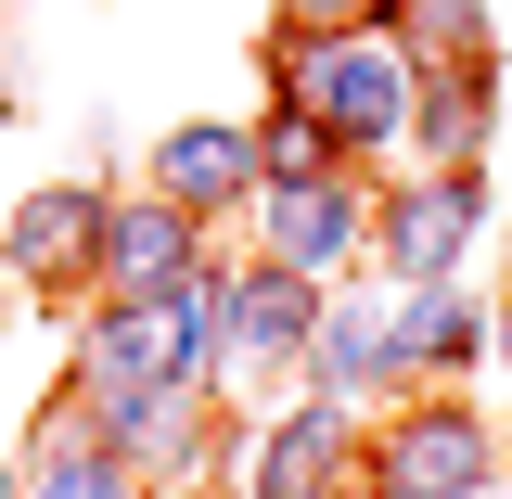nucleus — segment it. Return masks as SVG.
Listing matches in <instances>:
<instances>
[{
    "label": "nucleus",
    "instance_id": "ddd939ff",
    "mask_svg": "<svg viewBox=\"0 0 512 499\" xmlns=\"http://www.w3.org/2000/svg\"><path fill=\"white\" fill-rule=\"evenodd\" d=\"M26 499H116V461L103 448H39V487Z\"/></svg>",
    "mask_w": 512,
    "mask_h": 499
},
{
    "label": "nucleus",
    "instance_id": "9d476101",
    "mask_svg": "<svg viewBox=\"0 0 512 499\" xmlns=\"http://www.w3.org/2000/svg\"><path fill=\"white\" fill-rule=\"evenodd\" d=\"M423 141H436V167H474V141H487V64L461 52V64H423Z\"/></svg>",
    "mask_w": 512,
    "mask_h": 499
},
{
    "label": "nucleus",
    "instance_id": "dca6fc26",
    "mask_svg": "<svg viewBox=\"0 0 512 499\" xmlns=\"http://www.w3.org/2000/svg\"><path fill=\"white\" fill-rule=\"evenodd\" d=\"M180 499H205V487H180Z\"/></svg>",
    "mask_w": 512,
    "mask_h": 499
},
{
    "label": "nucleus",
    "instance_id": "2eb2a0df",
    "mask_svg": "<svg viewBox=\"0 0 512 499\" xmlns=\"http://www.w3.org/2000/svg\"><path fill=\"white\" fill-rule=\"evenodd\" d=\"M500 359H512V320H500Z\"/></svg>",
    "mask_w": 512,
    "mask_h": 499
},
{
    "label": "nucleus",
    "instance_id": "f8f14e48",
    "mask_svg": "<svg viewBox=\"0 0 512 499\" xmlns=\"http://www.w3.org/2000/svg\"><path fill=\"white\" fill-rule=\"evenodd\" d=\"M359 372H397V333H372V320H333V333H320V384H359Z\"/></svg>",
    "mask_w": 512,
    "mask_h": 499
},
{
    "label": "nucleus",
    "instance_id": "f3484780",
    "mask_svg": "<svg viewBox=\"0 0 512 499\" xmlns=\"http://www.w3.org/2000/svg\"><path fill=\"white\" fill-rule=\"evenodd\" d=\"M0 499H13V487H0Z\"/></svg>",
    "mask_w": 512,
    "mask_h": 499
},
{
    "label": "nucleus",
    "instance_id": "9b49d317",
    "mask_svg": "<svg viewBox=\"0 0 512 499\" xmlns=\"http://www.w3.org/2000/svg\"><path fill=\"white\" fill-rule=\"evenodd\" d=\"M397 359H474V308H461V295H423L410 333H397Z\"/></svg>",
    "mask_w": 512,
    "mask_h": 499
},
{
    "label": "nucleus",
    "instance_id": "7ed1b4c3",
    "mask_svg": "<svg viewBox=\"0 0 512 499\" xmlns=\"http://www.w3.org/2000/svg\"><path fill=\"white\" fill-rule=\"evenodd\" d=\"M103 282L116 295H180L192 282V205H103Z\"/></svg>",
    "mask_w": 512,
    "mask_h": 499
},
{
    "label": "nucleus",
    "instance_id": "20e7f679",
    "mask_svg": "<svg viewBox=\"0 0 512 499\" xmlns=\"http://www.w3.org/2000/svg\"><path fill=\"white\" fill-rule=\"evenodd\" d=\"M474 487H487V436L461 410H423L410 436L384 448V499H474Z\"/></svg>",
    "mask_w": 512,
    "mask_h": 499
},
{
    "label": "nucleus",
    "instance_id": "0eeeda50",
    "mask_svg": "<svg viewBox=\"0 0 512 499\" xmlns=\"http://www.w3.org/2000/svg\"><path fill=\"white\" fill-rule=\"evenodd\" d=\"M154 180H167V205H231L244 180H269V154L244 128H167L154 141Z\"/></svg>",
    "mask_w": 512,
    "mask_h": 499
},
{
    "label": "nucleus",
    "instance_id": "f03ea898",
    "mask_svg": "<svg viewBox=\"0 0 512 499\" xmlns=\"http://www.w3.org/2000/svg\"><path fill=\"white\" fill-rule=\"evenodd\" d=\"M474 218H487V180H474V167H436V180H423L397 218H384V256H397V282H436V269H448V244H474Z\"/></svg>",
    "mask_w": 512,
    "mask_h": 499
},
{
    "label": "nucleus",
    "instance_id": "6e6552de",
    "mask_svg": "<svg viewBox=\"0 0 512 499\" xmlns=\"http://www.w3.org/2000/svg\"><path fill=\"white\" fill-rule=\"evenodd\" d=\"M269 244H282V269H320V256H346L359 244V192L346 180H282V205H269Z\"/></svg>",
    "mask_w": 512,
    "mask_h": 499
},
{
    "label": "nucleus",
    "instance_id": "39448f33",
    "mask_svg": "<svg viewBox=\"0 0 512 499\" xmlns=\"http://www.w3.org/2000/svg\"><path fill=\"white\" fill-rule=\"evenodd\" d=\"M205 333H218V359H282V346L308 333V282H295V269L218 282V295H205Z\"/></svg>",
    "mask_w": 512,
    "mask_h": 499
},
{
    "label": "nucleus",
    "instance_id": "1a4fd4ad",
    "mask_svg": "<svg viewBox=\"0 0 512 499\" xmlns=\"http://www.w3.org/2000/svg\"><path fill=\"white\" fill-rule=\"evenodd\" d=\"M333 474H346V410H295L256 448V499H333Z\"/></svg>",
    "mask_w": 512,
    "mask_h": 499
},
{
    "label": "nucleus",
    "instance_id": "423d86ee",
    "mask_svg": "<svg viewBox=\"0 0 512 499\" xmlns=\"http://www.w3.org/2000/svg\"><path fill=\"white\" fill-rule=\"evenodd\" d=\"M13 269H26V282L103 269V192H39V205L13 218Z\"/></svg>",
    "mask_w": 512,
    "mask_h": 499
},
{
    "label": "nucleus",
    "instance_id": "f257e3e1",
    "mask_svg": "<svg viewBox=\"0 0 512 499\" xmlns=\"http://www.w3.org/2000/svg\"><path fill=\"white\" fill-rule=\"evenodd\" d=\"M295 77H308V116L333 141H384L410 116V52H384V39H320Z\"/></svg>",
    "mask_w": 512,
    "mask_h": 499
},
{
    "label": "nucleus",
    "instance_id": "4468645a",
    "mask_svg": "<svg viewBox=\"0 0 512 499\" xmlns=\"http://www.w3.org/2000/svg\"><path fill=\"white\" fill-rule=\"evenodd\" d=\"M308 13H346V0H308Z\"/></svg>",
    "mask_w": 512,
    "mask_h": 499
}]
</instances>
